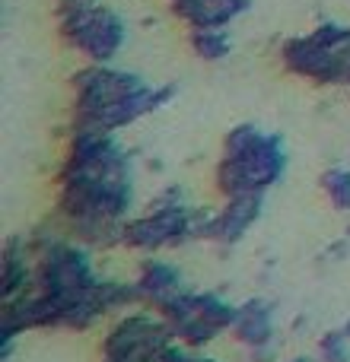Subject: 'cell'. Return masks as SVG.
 I'll list each match as a JSON object with an SVG mask.
<instances>
[{"label":"cell","instance_id":"6da1fadb","mask_svg":"<svg viewBox=\"0 0 350 362\" xmlns=\"http://www.w3.org/2000/svg\"><path fill=\"white\" fill-rule=\"evenodd\" d=\"M283 169V153L277 140H268L255 127H239L226 140V163L220 169V185L226 194L261 191Z\"/></svg>","mask_w":350,"mask_h":362},{"label":"cell","instance_id":"7a4b0ae2","mask_svg":"<svg viewBox=\"0 0 350 362\" xmlns=\"http://www.w3.org/2000/svg\"><path fill=\"white\" fill-rule=\"evenodd\" d=\"M64 35L86 51L96 61H108L118 51L125 29H121L118 16L108 10H93V6H70L64 10Z\"/></svg>","mask_w":350,"mask_h":362},{"label":"cell","instance_id":"3957f363","mask_svg":"<svg viewBox=\"0 0 350 362\" xmlns=\"http://www.w3.org/2000/svg\"><path fill=\"white\" fill-rule=\"evenodd\" d=\"M140 83L134 76L121 74V70H83L77 76V93H80V112H96V108H106L112 102L125 99V95L137 93Z\"/></svg>","mask_w":350,"mask_h":362},{"label":"cell","instance_id":"277c9868","mask_svg":"<svg viewBox=\"0 0 350 362\" xmlns=\"http://www.w3.org/2000/svg\"><path fill=\"white\" fill-rule=\"evenodd\" d=\"M191 232V219L181 210H159L157 216H147L140 223H131L125 229V242L137 248H157V245L175 242Z\"/></svg>","mask_w":350,"mask_h":362},{"label":"cell","instance_id":"5b68a950","mask_svg":"<svg viewBox=\"0 0 350 362\" xmlns=\"http://www.w3.org/2000/svg\"><path fill=\"white\" fill-rule=\"evenodd\" d=\"M258 210H261V191L232 194V200H230V206L223 210V216H217V229H213V235H220L223 242L239 238L252 223H255Z\"/></svg>","mask_w":350,"mask_h":362},{"label":"cell","instance_id":"8992f818","mask_svg":"<svg viewBox=\"0 0 350 362\" xmlns=\"http://www.w3.org/2000/svg\"><path fill=\"white\" fill-rule=\"evenodd\" d=\"M245 6H249V0H194L188 6H179V13L191 19L198 29H220L232 16H239Z\"/></svg>","mask_w":350,"mask_h":362},{"label":"cell","instance_id":"52a82bcc","mask_svg":"<svg viewBox=\"0 0 350 362\" xmlns=\"http://www.w3.org/2000/svg\"><path fill=\"white\" fill-rule=\"evenodd\" d=\"M236 334L245 340V344H252V346L264 344V340L271 337V315H268V308L258 305V302L245 305L242 312L236 315Z\"/></svg>","mask_w":350,"mask_h":362},{"label":"cell","instance_id":"ba28073f","mask_svg":"<svg viewBox=\"0 0 350 362\" xmlns=\"http://www.w3.org/2000/svg\"><path fill=\"white\" fill-rule=\"evenodd\" d=\"M175 286H179V274H175L172 267H166V264H147L144 267L140 293H147L150 299H159V305L172 299Z\"/></svg>","mask_w":350,"mask_h":362},{"label":"cell","instance_id":"9c48e42d","mask_svg":"<svg viewBox=\"0 0 350 362\" xmlns=\"http://www.w3.org/2000/svg\"><path fill=\"white\" fill-rule=\"evenodd\" d=\"M194 51H198L201 57H223L226 51H230V42L223 38V32L220 29H198L194 32Z\"/></svg>","mask_w":350,"mask_h":362},{"label":"cell","instance_id":"30bf717a","mask_svg":"<svg viewBox=\"0 0 350 362\" xmlns=\"http://www.w3.org/2000/svg\"><path fill=\"white\" fill-rule=\"evenodd\" d=\"M325 187L338 206H350V172H328Z\"/></svg>","mask_w":350,"mask_h":362},{"label":"cell","instance_id":"8fae6325","mask_svg":"<svg viewBox=\"0 0 350 362\" xmlns=\"http://www.w3.org/2000/svg\"><path fill=\"white\" fill-rule=\"evenodd\" d=\"M89 4H93V0H64V6H67V10H70V6H89Z\"/></svg>","mask_w":350,"mask_h":362},{"label":"cell","instance_id":"7c38bea8","mask_svg":"<svg viewBox=\"0 0 350 362\" xmlns=\"http://www.w3.org/2000/svg\"><path fill=\"white\" fill-rule=\"evenodd\" d=\"M188 4H194V0H175V10H179V6H188Z\"/></svg>","mask_w":350,"mask_h":362},{"label":"cell","instance_id":"4fadbf2b","mask_svg":"<svg viewBox=\"0 0 350 362\" xmlns=\"http://www.w3.org/2000/svg\"><path fill=\"white\" fill-rule=\"evenodd\" d=\"M296 362H306V359H296Z\"/></svg>","mask_w":350,"mask_h":362}]
</instances>
